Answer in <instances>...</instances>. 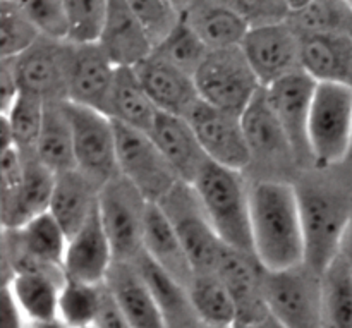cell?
<instances>
[{"instance_id":"5b68a950","label":"cell","mask_w":352,"mask_h":328,"mask_svg":"<svg viewBox=\"0 0 352 328\" xmlns=\"http://www.w3.org/2000/svg\"><path fill=\"white\" fill-rule=\"evenodd\" d=\"M199 100L241 117L263 85L241 47L212 50L195 74Z\"/></svg>"},{"instance_id":"7c38bea8","label":"cell","mask_w":352,"mask_h":328,"mask_svg":"<svg viewBox=\"0 0 352 328\" xmlns=\"http://www.w3.org/2000/svg\"><path fill=\"white\" fill-rule=\"evenodd\" d=\"M316 85L305 71H296L265 88L268 102L287 134L296 164H313L308 126Z\"/></svg>"},{"instance_id":"3957f363","label":"cell","mask_w":352,"mask_h":328,"mask_svg":"<svg viewBox=\"0 0 352 328\" xmlns=\"http://www.w3.org/2000/svg\"><path fill=\"white\" fill-rule=\"evenodd\" d=\"M298 195L305 234V265L322 275L339 256L352 208L342 196L318 186L298 188Z\"/></svg>"},{"instance_id":"836d02e7","label":"cell","mask_w":352,"mask_h":328,"mask_svg":"<svg viewBox=\"0 0 352 328\" xmlns=\"http://www.w3.org/2000/svg\"><path fill=\"white\" fill-rule=\"evenodd\" d=\"M103 285H89L67 281L58 296L57 320L65 328H85L95 325L102 303Z\"/></svg>"},{"instance_id":"7a4b0ae2","label":"cell","mask_w":352,"mask_h":328,"mask_svg":"<svg viewBox=\"0 0 352 328\" xmlns=\"http://www.w3.org/2000/svg\"><path fill=\"white\" fill-rule=\"evenodd\" d=\"M213 230L230 250L253 254L251 184L244 172L208 162L191 186Z\"/></svg>"},{"instance_id":"ac0fdd59","label":"cell","mask_w":352,"mask_h":328,"mask_svg":"<svg viewBox=\"0 0 352 328\" xmlns=\"http://www.w3.org/2000/svg\"><path fill=\"white\" fill-rule=\"evenodd\" d=\"M116 258L105 229L100 220L98 208L81 230L69 237L62 270L67 281L89 285H103Z\"/></svg>"},{"instance_id":"7dc6e473","label":"cell","mask_w":352,"mask_h":328,"mask_svg":"<svg viewBox=\"0 0 352 328\" xmlns=\"http://www.w3.org/2000/svg\"><path fill=\"white\" fill-rule=\"evenodd\" d=\"M339 256L342 258L344 261L347 263V267L351 268L352 272V217L346 227V232L342 236V243H340V250H339Z\"/></svg>"},{"instance_id":"4dcf8cb0","label":"cell","mask_w":352,"mask_h":328,"mask_svg":"<svg viewBox=\"0 0 352 328\" xmlns=\"http://www.w3.org/2000/svg\"><path fill=\"white\" fill-rule=\"evenodd\" d=\"M188 292L201 325L220 328L237 325L236 303L219 275L196 274Z\"/></svg>"},{"instance_id":"603a6c76","label":"cell","mask_w":352,"mask_h":328,"mask_svg":"<svg viewBox=\"0 0 352 328\" xmlns=\"http://www.w3.org/2000/svg\"><path fill=\"white\" fill-rule=\"evenodd\" d=\"M105 285L131 328H167L164 315L136 265L113 263Z\"/></svg>"},{"instance_id":"681fc988","label":"cell","mask_w":352,"mask_h":328,"mask_svg":"<svg viewBox=\"0 0 352 328\" xmlns=\"http://www.w3.org/2000/svg\"><path fill=\"white\" fill-rule=\"evenodd\" d=\"M234 328H254V327H250V325H241V323H237V325L234 327Z\"/></svg>"},{"instance_id":"f6af8a7d","label":"cell","mask_w":352,"mask_h":328,"mask_svg":"<svg viewBox=\"0 0 352 328\" xmlns=\"http://www.w3.org/2000/svg\"><path fill=\"white\" fill-rule=\"evenodd\" d=\"M95 327L98 328H131L129 322L126 320L124 313L117 306L116 299L112 298L107 285L103 284L102 292V303H100L98 315H96Z\"/></svg>"},{"instance_id":"7402d4cb","label":"cell","mask_w":352,"mask_h":328,"mask_svg":"<svg viewBox=\"0 0 352 328\" xmlns=\"http://www.w3.org/2000/svg\"><path fill=\"white\" fill-rule=\"evenodd\" d=\"M182 19L210 50L241 47L250 31L230 2H182Z\"/></svg>"},{"instance_id":"5bb4252c","label":"cell","mask_w":352,"mask_h":328,"mask_svg":"<svg viewBox=\"0 0 352 328\" xmlns=\"http://www.w3.org/2000/svg\"><path fill=\"white\" fill-rule=\"evenodd\" d=\"M69 55L67 41L40 38L30 50L12 58L21 91L40 96L43 102H65Z\"/></svg>"},{"instance_id":"4fadbf2b","label":"cell","mask_w":352,"mask_h":328,"mask_svg":"<svg viewBox=\"0 0 352 328\" xmlns=\"http://www.w3.org/2000/svg\"><path fill=\"white\" fill-rule=\"evenodd\" d=\"M263 88L278 79L301 71L299 61V33L291 23L251 28L241 43Z\"/></svg>"},{"instance_id":"7bdbcfd3","label":"cell","mask_w":352,"mask_h":328,"mask_svg":"<svg viewBox=\"0 0 352 328\" xmlns=\"http://www.w3.org/2000/svg\"><path fill=\"white\" fill-rule=\"evenodd\" d=\"M230 6L241 14L248 26L260 28L272 26V24L287 23L291 16L289 2H280V0H248V2H230Z\"/></svg>"},{"instance_id":"ab89813d","label":"cell","mask_w":352,"mask_h":328,"mask_svg":"<svg viewBox=\"0 0 352 328\" xmlns=\"http://www.w3.org/2000/svg\"><path fill=\"white\" fill-rule=\"evenodd\" d=\"M210 52L212 50L203 43L201 38L188 26L184 19H181L165 41L155 48L153 54L195 78L196 71L205 62Z\"/></svg>"},{"instance_id":"9a60e30c","label":"cell","mask_w":352,"mask_h":328,"mask_svg":"<svg viewBox=\"0 0 352 328\" xmlns=\"http://www.w3.org/2000/svg\"><path fill=\"white\" fill-rule=\"evenodd\" d=\"M116 72L117 67L100 48V45H88V47L71 45L65 102L107 116Z\"/></svg>"},{"instance_id":"f1b7e54d","label":"cell","mask_w":352,"mask_h":328,"mask_svg":"<svg viewBox=\"0 0 352 328\" xmlns=\"http://www.w3.org/2000/svg\"><path fill=\"white\" fill-rule=\"evenodd\" d=\"M134 265L150 287L167 328H196L201 325L191 305L188 287L162 270L144 253Z\"/></svg>"},{"instance_id":"9c48e42d","label":"cell","mask_w":352,"mask_h":328,"mask_svg":"<svg viewBox=\"0 0 352 328\" xmlns=\"http://www.w3.org/2000/svg\"><path fill=\"white\" fill-rule=\"evenodd\" d=\"M158 205L181 237L182 246L196 274H217L226 244L220 241L210 220L206 219L195 189L181 182Z\"/></svg>"},{"instance_id":"484cf974","label":"cell","mask_w":352,"mask_h":328,"mask_svg":"<svg viewBox=\"0 0 352 328\" xmlns=\"http://www.w3.org/2000/svg\"><path fill=\"white\" fill-rule=\"evenodd\" d=\"M100 186L86 177L78 168L57 174L50 210L55 220L60 223L67 237L74 236L85 227L98 208Z\"/></svg>"},{"instance_id":"cb8c5ba5","label":"cell","mask_w":352,"mask_h":328,"mask_svg":"<svg viewBox=\"0 0 352 328\" xmlns=\"http://www.w3.org/2000/svg\"><path fill=\"white\" fill-rule=\"evenodd\" d=\"M144 254L155 265L167 272L170 277L181 282L184 287H189L195 278L196 272L191 260L181 243V237L175 232L174 226L158 203H150L146 212L143 236Z\"/></svg>"},{"instance_id":"30bf717a","label":"cell","mask_w":352,"mask_h":328,"mask_svg":"<svg viewBox=\"0 0 352 328\" xmlns=\"http://www.w3.org/2000/svg\"><path fill=\"white\" fill-rule=\"evenodd\" d=\"M72 126L76 168L102 188L119 175L116 122L109 116L64 102Z\"/></svg>"},{"instance_id":"8d00e7d4","label":"cell","mask_w":352,"mask_h":328,"mask_svg":"<svg viewBox=\"0 0 352 328\" xmlns=\"http://www.w3.org/2000/svg\"><path fill=\"white\" fill-rule=\"evenodd\" d=\"M45 103L47 102H43L40 96L21 91L19 98L14 102L9 112L0 116L9 122L14 144L21 153H34L43 126Z\"/></svg>"},{"instance_id":"8fae6325","label":"cell","mask_w":352,"mask_h":328,"mask_svg":"<svg viewBox=\"0 0 352 328\" xmlns=\"http://www.w3.org/2000/svg\"><path fill=\"white\" fill-rule=\"evenodd\" d=\"M188 120L210 162L237 172H244L253 164L241 117L199 100Z\"/></svg>"},{"instance_id":"f35d334b","label":"cell","mask_w":352,"mask_h":328,"mask_svg":"<svg viewBox=\"0 0 352 328\" xmlns=\"http://www.w3.org/2000/svg\"><path fill=\"white\" fill-rule=\"evenodd\" d=\"M40 38L24 14L23 2H0V58H17Z\"/></svg>"},{"instance_id":"60d3db41","label":"cell","mask_w":352,"mask_h":328,"mask_svg":"<svg viewBox=\"0 0 352 328\" xmlns=\"http://www.w3.org/2000/svg\"><path fill=\"white\" fill-rule=\"evenodd\" d=\"M134 16L150 38L153 50L165 41L182 19V2H165V0H138L129 2Z\"/></svg>"},{"instance_id":"e575fe53","label":"cell","mask_w":352,"mask_h":328,"mask_svg":"<svg viewBox=\"0 0 352 328\" xmlns=\"http://www.w3.org/2000/svg\"><path fill=\"white\" fill-rule=\"evenodd\" d=\"M0 213L2 229H19L28 222L21 201L23 193V155L17 148L0 151Z\"/></svg>"},{"instance_id":"c3c4849f","label":"cell","mask_w":352,"mask_h":328,"mask_svg":"<svg viewBox=\"0 0 352 328\" xmlns=\"http://www.w3.org/2000/svg\"><path fill=\"white\" fill-rule=\"evenodd\" d=\"M254 328H284V327H282L280 323H278L275 318H272V316H267V318H265L263 322L258 323V325L254 327Z\"/></svg>"},{"instance_id":"f546056e","label":"cell","mask_w":352,"mask_h":328,"mask_svg":"<svg viewBox=\"0 0 352 328\" xmlns=\"http://www.w3.org/2000/svg\"><path fill=\"white\" fill-rule=\"evenodd\" d=\"M34 155L55 174L76 168L72 126L65 112L64 102L45 103L43 126L34 148Z\"/></svg>"},{"instance_id":"d590c367","label":"cell","mask_w":352,"mask_h":328,"mask_svg":"<svg viewBox=\"0 0 352 328\" xmlns=\"http://www.w3.org/2000/svg\"><path fill=\"white\" fill-rule=\"evenodd\" d=\"M23 155V193L21 201L26 220L47 213L50 210L57 174L47 165L41 164L34 153Z\"/></svg>"},{"instance_id":"74e56055","label":"cell","mask_w":352,"mask_h":328,"mask_svg":"<svg viewBox=\"0 0 352 328\" xmlns=\"http://www.w3.org/2000/svg\"><path fill=\"white\" fill-rule=\"evenodd\" d=\"M69 17L67 43L76 47L98 45L109 17V2L103 0H65Z\"/></svg>"},{"instance_id":"4316f807","label":"cell","mask_w":352,"mask_h":328,"mask_svg":"<svg viewBox=\"0 0 352 328\" xmlns=\"http://www.w3.org/2000/svg\"><path fill=\"white\" fill-rule=\"evenodd\" d=\"M64 282L62 270H33L16 274L2 285L9 287L28 323H50L57 320L58 296Z\"/></svg>"},{"instance_id":"b9f144b4","label":"cell","mask_w":352,"mask_h":328,"mask_svg":"<svg viewBox=\"0 0 352 328\" xmlns=\"http://www.w3.org/2000/svg\"><path fill=\"white\" fill-rule=\"evenodd\" d=\"M23 10L41 38L67 41L69 17L65 2L62 0H28V2H23Z\"/></svg>"},{"instance_id":"bcb514c9","label":"cell","mask_w":352,"mask_h":328,"mask_svg":"<svg viewBox=\"0 0 352 328\" xmlns=\"http://www.w3.org/2000/svg\"><path fill=\"white\" fill-rule=\"evenodd\" d=\"M0 328H30V323L17 308L9 287L2 285L0 294Z\"/></svg>"},{"instance_id":"2e32d148","label":"cell","mask_w":352,"mask_h":328,"mask_svg":"<svg viewBox=\"0 0 352 328\" xmlns=\"http://www.w3.org/2000/svg\"><path fill=\"white\" fill-rule=\"evenodd\" d=\"M217 275L229 289L237 308V323L256 327L270 316L265 303V268L253 254L223 248Z\"/></svg>"},{"instance_id":"ee69618b","label":"cell","mask_w":352,"mask_h":328,"mask_svg":"<svg viewBox=\"0 0 352 328\" xmlns=\"http://www.w3.org/2000/svg\"><path fill=\"white\" fill-rule=\"evenodd\" d=\"M21 95L12 58H0V116H6Z\"/></svg>"},{"instance_id":"d6a6232c","label":"cell","mask_w":352,"mask_h":328,"mask_svg":"<svg viewBox=\"0 0 352 328\" xmlns=\"http://www.w3.org/2000/svg\"><path fill=\"white\" fill-rule=\"evenodd\" d=\"M289 23L298 31H333L351 33L346 24L351 23L352 10L349 2H289Z\"/></svg>"},{"instance_id":"ba28073f","label":"cell","mask_w":352,"mask_h":328,"mask_svg":"<svg viewBox=\"0 0 352 328\" xmlns=\"http://www.w3.org/2000/svg\"><path fill=\"white\" fill-rule=\"evenodd\" d=\"M117 167L150 203H160L181 179L170 167L150 134L116 122Z\"/></svg>"},{"instance_id":"f5cc1de1","label":"cell","mask_w":352,"mask_h":328,"mask_svg":"<svg viewBox=\"0 0 352 328\" xmlns=\"http://www.w3.org/2000/svg\"><path fill=\"white\" fill-rule=\"evenodd\" d=\"M85 328H98V327H95V325H91V327H85Z\"/></svg>"},{"instance_id":"d4e9b609","label":"cell","mask_w":352,"mask_h":328,"mask_svg":"<svg viewBox=\"0 0 352 328\" xmlns=\"http://www.w3.org/2000/svg\"><path fill=\"white\" fill-rule=\"evenodd\" d=\"M241 122L253 160H265L270 164L296 162L287 134L268 102L265 88L260 89L250 107L244 110Z\"/></svg>"},{"instance_id":"f907efd6","label":"cell","mask_w":352,"mask_h":328,"mask_svg":"<svg viewBox=\"0 0 352 328\" xmlns=\"http://www.w3.org/2000/svg\"><path fill=\"white\" fill-rule=\"evenodd\" d=\"M196 328H220V327H208V325H199V327H196ZM234 328V327H232Z\"/></svg>"},{"instance_id":"d6986e66","label":"cell","mask_w":352,"mask_h":328,"mask_svg":"<svg viewBox=\"0 0 352 328\" xmlns=\"http://www.w3.org/2000/svg\"><path fill=\"white\" fill-rule=\"evenodd\" d=\"M134 69L158 112L188 119L198 105L199 95L195 78L157 54H151Z\"/></svg>"},{"instance_id":"ffe728a7","label":"cell","mask_w":352,"mask_h":328,"mask_svg":"<svg viewBox=\"0 0 352 328\" xmlns=\"http://www.w3.org/2000/svg\"><path fill=\"white\" fill-rule=\"evenodd\" d=\"M148 134L167 158L181 182L192 186L210 160L206 158L189 120L184 117L158 112Z\"/></svg>"},{"instance_id":"52a82bcc","label":"cell","mask_w":352,"mask_h":328,"mask_svg":"<svg viewBox=\"0 0 352 328\" xmlns=\"http://www.w3.org/2000/svg\"><path fill=\"white\" fill-rule=\"evenodd\" d=\"M263 292L268 313L284 328H323L320 275L306 265L265 270Z\"/></svg>"},{"instance_id":"83f0119b","label":"cell","mask_w":352,"mask_h":328,"mask_svg":"<svg viewBox=\"0 0 352 328\" xmlns=\"http://www.w3.org/2000/svg\"><path fill=\"white\" fill-rule=\"evenodd\" d=\"M107 116L113 122L150 133L158 109L148 96L134 67H117Z\"/></svg>"},{"instance_id":"816d5d0a","label":"cell","mask_w":352,"mask_h":328,"mask_svg":"<svg viewBox=\"0 0 352 328\" xmlns=\"http://www.w3.org/2000/svg\"><path fill=\"white\" fill-rule=\"evenodd\" d=\"M347 158H352V141H351V151H349V157Z\"/></svg>"},{"instance_id":"8992f818","label":"cell","mask_w":352,"mask_h":328,"mask_svg":"<svg viewBox=\"0 0 352 328\" xmlns=\"http://www.w3.org/2000/svg\"><path fill=\"white\" fill-rule=\"evenodd\" d=\"M148 205L150 201L120 174L100 189L98 215L116 263H136L144 253L143 236Z\"/></svg>"},{"instance_id":"44dd1931","label":"cell","mask_w":352,"mask_h":328,"mask_svg":"<svg viewBox=\"0 0 352 328\" xmlns=\"http://www.w3.org/2000/svg\"><path fill=\"white\" fill-rule=\"evenodd\" d=\"M100 48L116 67H136L153 54V45L134 16L129 2H109V17Z\"/></svg>"},{"instance_id":"e0dca14e","label":"cell","mask_w":352,"mask_h":328,"mask_svg":"<svg viewBox=\"0 0 352 328\" xmlns=\"http://www.w3.org/2000/svg\"><path fill=\"white\" fill-rule=\"evenodd\" d=\"M301 71L316 83L352 86V34L298 31Z\"/></svg>"},{"instance_id":"1f68e13d","label":"cell","mask_w":352,"mask_h":328,"mask_svg":"<svg viewBox=\"0 0 352 328\" xmlns=\"http://www.w3.org/2000/svg\"><path fill=\"white\" fill-rule=\"evenodd\" d=\"M323 328H352V272L340 256L320 275Z\"/></svg>"},{"instance_id":"6da1fadb","label":"cell","mask_w":352,"mask_h":328,"mask_svg":"<svg viewBox=\"0 0 352 328\" xmlns=\"http://www.w3.org/2000/svg\"><path fill=\"white\" fill-rule=\"evenodd\" d=\"M251 237L256 260L267 272L305 265V234L298 188L278 179L251 184Z\"/></svg>"},{"instance_id":"277c9868","label":"cell","mask_w":352,"mask_h":328,"mask_svg":"<svg viewBox=\"0 0 352 328\" xmlns=\"http://www.w3.org/2000/svg\"><path fill=\"white\" fill-rule=\"evenodd\" d=\"M308 140L316 167L347 160L352 141V86L318 83L309 113Z\"/></svg>"}]
</instances>
